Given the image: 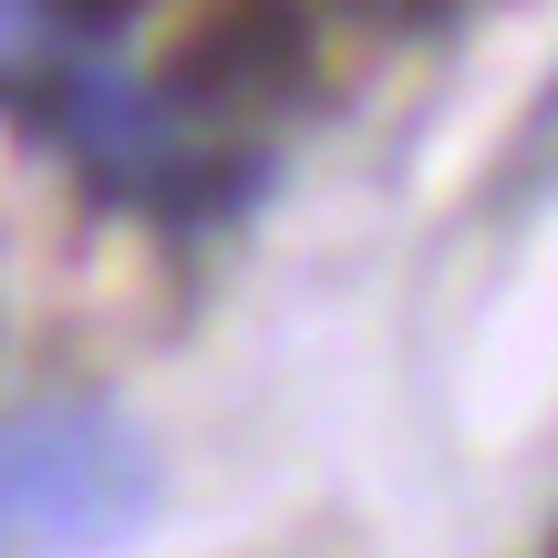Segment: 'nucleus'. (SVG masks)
I'll return each instance as SVG.
<instances>
[{
  "label": "nucleus",
  "instance_id": "nucleus-3",
  "mask_svg": "<svg viewBox=\"0 0 558 558\" xmlns=\"http://www.w3.org/2000/svg\"><path fill=\"white\" fill-rule=\"evenodd\" d=\"M52 124L83 145L94 166H156L166 156V94H135V83H114V73H73L52 94Z\"/></svg>",
  "mask_w": 558,
  "mask_h": 558
},
{
  "label": "nucleus",
  "instance_id": "nucleus-6",
  "mask_svg": "<svg viewBox=\"0 0 558 558\" xmlns=\"http://www.w3.org/2000/svg\"><path fill=\"white\" fill-rule=\"evenodd\" d=\"M548 104H558V94H548Z\"/></svg>",
  "mask_w": 558,
  "mask_h": 558
},
{
  "label": "nucleus",
  "instance_id": "nucleus-4",
  "mask_svg": "<svg viewBox=\"0 0 558 558\" xmlns=\"http://www.w3.org/2000/svg\"><path fill=\"white\" fill-rule=\"evenodd\" d=\"M145 0H52V21H73V32H114V21H135Z\"/></svg>",
  "mask_w": 558,
  "mask_h": 558
},
{
  "label": "nucleus",
  "instance_id": "nucleus-5",
  "mask_svg": "<svg viewBox=\"0 0 558 558\" xmlns=\"http://www.w3.org/2000/svg\"><path fill=\"white\" fill-rule=\"evenodd\" d=\"M548 558H558V538H548Z\"/></svg>",
  "mask_w": 558,
  "mask_h": 558
},
{
  "label": "nucleus",
  "instance_id": "nucleus-2",
  "mask_svg": "<svg viewBox=\"0 0 558 558\" xmlns=\"http://www.w3.org/2000/svg\"><path fill=\"white\" fill-rule=\"evenodd\" d=\"M311 83V0H207L166 52L177 114H259Z\"/></svg>",
  "mask_w": 558,
  "mask_h": 558
},
{
  "label": "nucleus",
  "instance_id": "nucleus-1",
  "mask_svg": "<svg viewBox=\"0 0 558 558\" xmlns=\"http://www.w3.org/2000/svg\"><path fill=\"white\" fill-rule=\"evenodd\" d=\"M156 507V456L114 414H0V548L94 558Z\"/></svg>",
  "mask_w": 558,
  "mask_h": 558
}]
</instances>
